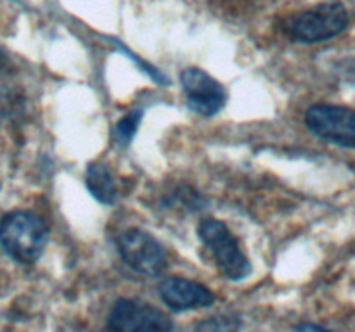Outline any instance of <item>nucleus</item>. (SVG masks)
<instances>
[{
  "instance_id": "obj_5",
  "label": "nucleus",
  "mask_w": 355,
  "mask_h": 332,
  "mask_svg": "<svg viewBox=\"0 0 355 332\" xmlns=\"http://www.w3.org/2000/svg\"><path fill=\"white\" fill-rule=\"evenodd\" d=\"M309 130L326 142L355 147V111L333 104H315L305 113Z\"/></svg>"
},
{
  "instance_id": "obj_8",
  "label": "nucleus",
  "mask_w": 355,
  "mask_h": 332,
  "mask_svg": "<svg viewBox=\"0 0 355 332\" xmlns=\"http://www.w3.org/2000/svg\"><path fill=\"white\" fill-rule=\"evenodd\" d=\"M159 297L173 311L198 310L211 306L215 301L214 293L203 284L182 277H168L159 282Z\"/></svg>"
},
{
  "instance_id": "obj_4",
  "label": "nucleus",
  "mask_w": 355,
  "mask_h": 332,
  "mask_svg": "<svg viewBox=\"0 0 355 332\" xmlns=\"http://www.w3.org/2000/svg\"><path fill=\"white\" fill-rule=\"evenodd\" d=\"M173 320L153 304L118 299L111 308L106 332H172Z\"/></svg>"
},
{
  "instance_id": "obj_6",
  "label": "nucleus",
  "mask_w": 355,
  "mask_h": 332,
  "mask_svg": "<svg viewBox=\"0 0 355 332\" xmlns=\"http://www.w3.org/2000/svg\"><path fill=\"white\" fill-rule=\"evenodd\" d=\"M118 251L121 259L134 272L148 277H156L166 265L165 251L162 244L148 232L141 228H128L118 237Z\"/></svg>"
},
{
  "instance_id": "obj_10",
  "label": "nucleus",
  "mask_w": 355,
  "mask_h": 332,
  "mask_svg": "<svg viewBox=\"0 0 355 332\" xmlns=\"http://www.w3.org/2000/svg\"><path fill=\"white\" fill-rule=\"evenodd\" d=\"M141 116V111H134V113L127 114V116L121 118V120L118 121L116 128H114V137H116V140L120 142V144H128V142L134 138L135 131H137L139 128Z\"/></svg>"
},
{
  "instance_id": "obj_12",
  "label": "nucleus",
  "mask_w": 355,
  "mask_h": 332,
  "mask_svg": "<svg viewBox=\"0 0 355 332\" xmlns=\"http://www.w3.org/2000/svg\"><path fill=\"white\" fill-rule=\"evenodd\" d=\"M7 68H9V59H7V55L0 50V75L6 73Z\"/></svg>"
},
{
  "instance_id": "obj_1",
  "label": "nucleus",
  "mask_w": 355,
  "mask_h": 332,
  "mask_svg": "<svg viewBox=\"0 0 355 332\" xmlns=\"http://www.w3.org/2000/svg\"><path fill=\"white\" fill-rule=\"evenodd\" d=\"M49 227L33 211H10L0 220V246L17 263L31 265L44 252Z\"/></svg>"
},
{
  "instance_id": "obj_2",
  "label": "nucleus",
  "mask_w": 355,
  "mask_h": 332,
  "mask_svg": "<svg viewBox=\"0 0 355 332\" xmlns=\"http://www.w3.org/2000/svg\"><path fill=\"white\" fill-rule=\"evenodd\" d=\"M198 235L205 248L211 252L215 263L227 279L241 280L252 272V263L243 252L239 241L227 225L215 218H207L198 227Z\"/></svg>"
},
{
  "instance_id": "obj_9",
  "label": "nucleus",
  "mask_w": 355,
  "mask_h": 332,
  "mask_svg": "<svg viewBox=\"0 0 355 332\" xmlns=\"http://www.w3.org/2000/svg\"><path fill=\"white\" fill-rule=\"evenodd\" d=\"M85 183L87 189L90 190V194H92L99 203L113 204L114 201H116V183H114L113 176H111L106 165H101V163L90 165L89 169H87Z\"/></svg>"
},
{
  "instance_id": "obj_3",
  "label": "nucleus",
  "mask_w": 355,
  "mask_h": 332,
  "mask_svg": "<svg viewBox=\"0 0 355 332\" xmlns=\"http://www.w3.org/2000/svg\"><path fill=\"white\" fill-rule=\"evenodd\" d=\"M349 26V10L342 2L321 3L288 21L291 38L302 44H318L338 37Z\"/></svg>"
},
{
  "instance_id": "obj_11",
  "label": "nucleus",
  "mask_w": 355,
  "mask_h": 332,
  "mask_svg": "<svg viewBox=\"0 0 355 332\" xmlns=\"http://www.w3.org/2000/svg\"><path fill=\"white\" fill-rule=\"evenodd\" d=\"M295 332H333V331H328V329L321 327V325L309 324V322H305V324L298 325V327L295 329Z\"/></svg>"
},
{
  "instance_id": "obj_7",
  "label": "nucleus",
  "mask_w": 355,
  "mask_h": 332,
  "mask_svg": "<svg viewBox=\"0 0 355 332\" xmlns=\"http://www.w3.org/2000/svg\"><path fill=\"white\" fill-rule=\"evenodd\" d=\"M182 89L186 92L187 106L201 116H214L224 107L225 90L208 73L198 68L184 69L180 75Z\"/></svg>"
}]
</instances>
